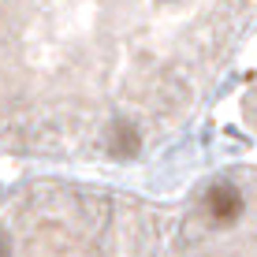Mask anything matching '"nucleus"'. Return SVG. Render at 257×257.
Instances as JSON below:
<instances>
[{
    "label": "nucleus",
    "mask_w": 257,
    "mask_h": 257,
    "mask_svg": "<svg viewBox=\"0 0 257 257\" xmlns=\"http://www.w3.org/2000/svg\"><path fill=\"white\" fill-rule=\"evenodd\" d=\"M138 146H142V135H138L135 123H127V119L108 123V153H116V157H135Z\"/></svg>",
    "instance_id": "obj_2"
},
{
    "label": "nucleus",
    "mask_w": 257,
    "mask_h": 257,
    "mask_svg": "<svg viewBox=\"0 0 257 257\" xmlns=\"http://www.w3.org/2000/svg\"><path fill=\"white\" fill-rule=\"evenodd\" d=\"M0 257H12V250H8V238H0Z\"/></svg>",
    "instance_id": "obj_3"
},
{
    "label": "nucleus",
    "mask_w": 257,
    "mask_h": 257,
    "mask_svg": "<svg viewBox=\"0 0 257 257\" xmlns=\"http://www.w3.org/2000/svg\"><path fill=\"white\" fill-rule=\"evenodd\" d=\"M242 190L235 187V183H212L209 194H205V212L216 224H231L238 220V212H242Z\"/></svg>",
    "instance_id": "obj_1"
}]
</instances>
